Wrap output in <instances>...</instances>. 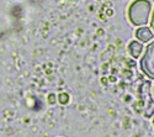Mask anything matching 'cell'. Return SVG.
I'll return each instance as SVG.
<instances>
[{
    "instance_id": "6da1fadb",
    "label": "cell",
    "mask_w": 154,
    "mask_h": 137,
    "mask_svg": "<svg viewBox=\"0 0 154 137\" xmlns=\"http://www.w3.org/2000/svg\"><path fill=\"white\" fill-rule=\"evenodd\" d=\"M152 5L148 0H136L128 8V19L134 26L146 25L149 20Z\"/></svg>"
},
{
    "instance_id": "8992f818",
    "label": "cell",
    "mask_w": 154,
    "mask_h": 137,
    "mask_svg": "<svg viewBox=\"0 0 154 137\" xmlns=\"http://www.w3.org/2000/svg\"><path fill=\"white\" fill-rule=\"evenodd\" d=\"M153 125H154V120H153Z\"/></svg>"
},
{
    "instance_id": "3957f363",
    "label": "cell",
    "mask_w": 154,
    "mask_h": 137,
    "mask_svg": "<svg viewBox=\"0 0 154 137\" xmlns=\"http://www.w3.org/2000/svg\"><path fill=\"white\" fill-rule=\"evenodd\" d=\"M153 31H150V29L148 27H139L136 31V39L142 42H148L153 40Z\"/></svg>"
},
{
    "instance_id": "277c9868",
    "label": "cell",
    "mask_w": 154,
    "mask_h": 137,
    "mask_svg": "<svg viewBox=\"0 0 154 137\" xmlns=\"http://www.w3.org/2000/svg\"><path fill=\"white\" fill-rule=\"evenodd\" d=\"M128 51H130V53L133 58H138L143 51V46L138 41H132L130 43V46H128Z\"/></svg>"
},
{
    "instance_id": "5b68a950",
    "label": "cell",
    "mask_w": 154,
    "mask_h": 137,
    "mask_svg": "<svg viewBox=\"0 0 154 137\" xmlns=\"http://www.w3.org/2000/svg\"><path fill=\"white\" fill-rule=\"evenodd\" d=\"M152 27L154 30V11H153V15H152Z\"/></svg>"
},
{
    "instance_id": "7a4b0ae2",
    "label": "cell",
    "mask_w": 154,
    "mask_h": 137,
    "mask_svg": "<svg viewBox=\"0 0 154 137\" xmlns=\"http://www.w3.org/2000/svg\"><path fill=\"white\" fill-rule=\"evenodd\" d=\"M139 64L146 76L150 79H154V41L147 46Z\"/></svg>"
}]
</instances>
